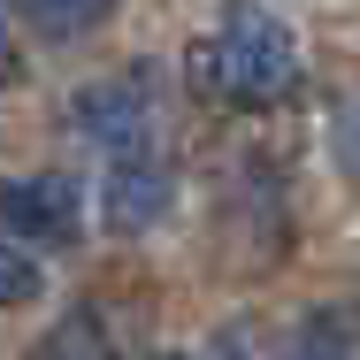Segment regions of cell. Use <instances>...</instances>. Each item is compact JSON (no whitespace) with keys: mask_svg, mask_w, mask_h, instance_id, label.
<instances>
[{"mask_svg":"<svg viewBox=\"0 0 360 360\" xmlns=\"http://www.w3.org/2000/svg\"><path fill=\"white\" fill-rule=\"evenodd\" d=\"M77 131L92 146H108V161H131V153H153V131H161V92H153V70L108 77L77 100Z\"/></svg>","mask_w":360,"mask_h":360,"instance_id":"2","label":"cell"},{"mask_svg":"<svg viewBox=\"0 0 360 360\" xmlns=\"http://www.w3.org/2000/svg\"><path fill=\"white\" fill-rule=\"evenodd\" d=\"M184 77L222 100V108H276L299 84V39L284 15H269L261 0H222L215 23L192 39Z\"/></svg>","mask_w":360,"mask_h":360,"instance_id":"1","label":"cell"},{"mask_svg":"<svg viewBox=\"0 0 360 360\" xmlns=\"http://www.w3.org/2000/svg\"><path fill=\"white\" fill-rule=\"evenodd\" d=\"M169 207V161L161 153H131V161H108V222L115 230H146Z\"/></svg>","mask_w":360,"mask_h":360,"instance_id":"4","label":"cell"},{"mask_svg":"<svg viewBox=\"0 0 360 360\" xmlns=\"http://www.w3.org/2000/svg\"><path fill=\"white\" fill-rule=\"evenodd\" d=\"M330 360H345V353H330Z\"/></svg>","mask_w":360,"mask_h":360,"instance_id":"8","label":"cell"},{"mask_svg":"<svg viewBox=\"0 0 360 360\" xmlns=\"http://www.w3.org/2000/svg\"><path fill=\"white\" fill-rule=\"evenodd\" d=\"M39 299V261L23 245H0V307H31Z\"/></svg>","mask_w":360,"mask_h":360,"instance_id":"6","label":"cell"},{"mask_svg":"<svg viewBox=\"0 0 360 360\" xmlns=\"http://www.w3.org/2000/svg\"><path fill=\"white\" fill-rule=\"evenodd\" d=\"M330 146H338V169H345V176L360 184V100L345 108V115H338V131H330Z\"/></svg>","mask_w":360,"mask_h":360,"instance_id":"7","label":"cell"},{"mask_svg":"<svg viewBox=\"0 0 360 360\" xmlns=\"http://www.w3.org/2000/svg\"><path fill=\"white\" fill-rule=\"evenodd\" d=\"M0 230L23 245H77L84 207L70 176H0Z\"/></svg>","mask_w":360,"mask_h":360,"instance_id":"3","label":"cell"},{"mask_svg":"<svg viewBox=\"0 0 360 360\" xmlns=\"http://www.w3.org/2000/svg\"><path fill=\"white\" fill-rule=\"evenodd\" d=\"M23 15L46 31V39H84L115 15V0H23Z\"/></svg>","mask_w":360,"mask_h":360,"instance_id":"5","label":"cell"}]
</instances>
